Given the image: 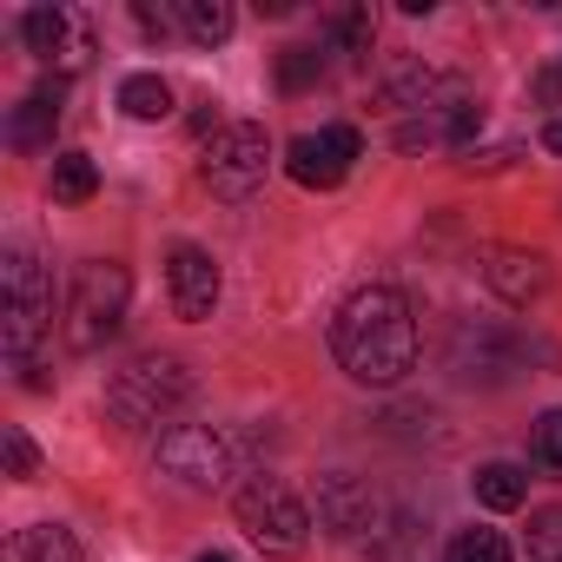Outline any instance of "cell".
Instances as JSON below:
<instances>
[{
  "mask_svg": "<svg viewBox=\"0 0 562 562\" xmlns=\"http://www.w3.org/2000/svg\"><path fill=\"white\" fill-rule=\"evenodd\" d=\"M331 351L345 364V378L391 391L417 371V312L397 285H364L345 299V312L331 318Z\"/></svg>",
  "mask_w": 562,
  "mask_h": 562,
  "instance_id": "cell-1",
  "label": "cell"
},
{
  "mask_svg": "<svg viewBox=\"0 0 562 562\" xmlns=\"http://www.w3.org/2000/svg\"><path fill=\"white\" fill-rule=\"evenodd\" d=\"M47 331H54V278L41 271L34 251H8L0 258V351L27 371Z\"/></svg>",
  "mask_w": 562,
  "mask_h": 562,
  "instance_id": "cell-2",
  "label": "cell"
},
{
  "mask_svg": "<svg viewBox=\"0 0 562 562\" xmlns=\"http://www.w3.org/2000/svg\"><path fill=\"white\" fill-rule=\"evenodd\" d=\"M186 397H192V371H186L179 358H166V351H146V358H133L126 371H113V384H106V417H113L120 430H146V424H166Z\"/></svg>",
  "mask_w": 562,
  "mask_h": 562,
  "instance_id": "cell-3",
  "label": "cell"
},
{
  "mask_svg": "<svg viewBox=\"0 0 562 562\" xmlns=\"http://www.w3.org/2000/svg\"><path fill=\"white\" fill-rule=\"evenodd\" d=\"M126 299H133V271L120 258H87L74 271V292H67V345L74 351H100L106 338H120Z\"/></svg>",
  "mask_w": 562,
  "mask_h": 562,
  "instance_id": "cell-4",
  "label": "cell"
},
{
  "mask_svg": "<svg viewBox=\"0 0 562 562\" xmlns=\"http://www.w3.org/2000/svg\"><path fill=\"white\" fill-rule=\"evenodd\" d=\"M153 463H159V476H172L179 490L212 496V490H225V483H232L238 450H232V437H225L218 424H172V430H159Z\"/></svg>",
  "mask_w": 562,
  "mask_h": 562,
  "instance_id": "cell-5",
  "label": "cell"
},
{
  "mask_svg": "<svg viewBox=\"0 0 562 562\" xmlns=\"http://www.w3.org/2000/svg\"><path fill=\"white\" fill-rule=\"evenodd\" d=\"M232 509H238V529L265 549V555H299L305 542H312V509L278 483V476H245L238 483V496H232Z\"/></svg>",
  "mask_w": 562,
  "mask_h": 562,
  "instance_id": "cell-6",
  "label": "cell"
},
{
  "mask_svg": "<svg viewBox=\"0 0 562 562\" xmlns=\"http://www.w3.org/2000/svg\"><path fill=\"white\" fill-rule=\"evenodd\" d=\"M271 172V139L265 126L251 120H232L205 139V159H199V179L212 186V199H251Z\"/></svg>",
  "mask_w": 562,
  "mask_h": 562,
  "instance_id": "cell-7",
  "label": "cell"
},
{
  "mask_svg": "<svg viewBox=\"0 0 562 562\" xmlns=\"http://www.w3.org/2000/svg\"><path fill=\"white\" fill-rule=\"evenodd\" d=\"M522 364H529V345L516 325H496V318H457L450 325V371L463 384H509Z\"/></svg>",
  "mask_w": 562,
  "mask_h": 562,
  "instance_id": "cell-8",
  "label": "cell"
},
{
  "mask_svg": "<svg viewBox=\"0 0 562 562\" xmlns=\"http://www.w3.org/2000/svg\"><path fill=\"white\" fill-rule=\"evenodd\" d=\"M378 100H384V113H424V120H443V113L470 106V87H463L457 74H443V67L404 60V67H391V74H384Z\"/></svg>",
  "mask_w": 562,
  "mask_h": 562,
  "instance_id": "cell-9",
  "label": "cell"
},
{
  "mask_svg": "<svg viewBox=\"0 0 562 562\" xmlns=\"http://www.w3.org/2000/svg\"><path fill=\"white\" fill-rule=\"evenodd\" d=\"M351 159H364V139H358V126H318V133H299V139L285 146V172H292L299 186H312V192H331V186H345Z\"/></svg>",
  "mask_w": 562,
  "mask_h": 562,
  "instance_id": "cell-10",
  "label": "cell"
},
{
  "mask_svg": "<svg viewBox=\"0 0 562 562\" xmlns=\"http://www.w3.org/2000/svg\"><path fill=\"white\" fill-rule=\"evenodd\" d=\"M384 516H391V509H384V496H378L371 483H358V476H345V470L318 483V529H331L338 542H364V536L378 542V536H384Z\"/></svg>",
  "mask_w": 562,
  "mask_h": 562,
  "instance_id": "cell-11",
  "label": "cell"
},
{
  "mask_svg": "<svg viewBox=\"0 0 562 562\" xmlns=\"http://www.w3.org/2000/svg\"><path fill=\"white\" fill-rule=\"evenodd\" d=\"M166 299H172V318H186V325L212 318V305H218V265H212V251L172 245V258H166Z\"/></svg>",
  "mask_w": 562,
  "mask_h": 562,
  "instance_id": "cell-12",
  "label": "cell"
},
{
  "mask_svg": "<svg viewBox=\"0 0 562 562\" xmlns=\"http://www.w3.org/2000/svg\"><path fill=\"white\" fill-rule=\"evenodd\" d=\"M21 34H27V47H34L41 60H60V67H80V60L93 54L87 27H80V21H74L67 8H27Z\"/></svg>",
  "mask_w": 562,
  "mask_h": 562,
  "instance_id": "cell-13",
  "label": "cell"
},
{
  "mask_svg": "<svg viewBox=\"0 0 562 562\" xmlns=\"http://www.w3.org/2000/svg\"><path fill=\"white\" fill-rule=\"evenodd\" d=\"M483 278H490V292H496L503 305H529V299H542V292H549V265H542L536 251H516V245L490 251Z\"/></svg>",
  "mask_w": 562,
  "mask_h": 562,
  "instance_id": "cell-14",
  "label": "cell"
},
{
  "mask_svg": "<svg viewBox=\"0 0 562 562\" xmlns=\"http://www.w3.org/2000/svg\"><path fill=\"white\" fill-rule=\"evenodd\" d=\"M60 93H67V80H54V87L27 93V100L8 113V139H14L21 153H41V146H54V126H60Z\"/></svg>",
  "mask_w": 562,
  "mask_h": 562,
  "instance_id": "cell-15",
  "label": "cell"
},
{
  "mask_svg": "<svg viewBox=\"0 0 562 562\" xmlns=\"http://www.w3.org/2000/svg\"><path fill=\"white\" fill-rule=\"evenodd\" d=\"M199 47H218V41H232V27H238V14L225 8V0H179V14H172Z\"/></svg>",
  "mask_w": 562,
  "mask_h": 562,
  "instance_id": "cell-16",
  "label": "cell"
},
{
  "mask_svg": "<svg viewBox=\"0 0 562 562\" xmlns=\"http://www.w3.org/2000/svg\"><path fill=\"white\" fill-rule=\"evenodd\" d=\"M470 490H476V503H483V509H522V496H529V476H522L516 463H483Z\"/></svg>",
  "mask_w": 562,
  "mask_h": 562,
  "instance_id": "cell-17",
  "label": "cell"
},
{
  "mask_svg": "<svg viewBox=\"0 0 562 562\" xmlns=\"http://www.w3.org/2000/svg\"><path fill=\"white\" fill-rule=\"evenodd\" d=\"M93 192H100V166L87 153H60L54 159V199L60 205H87Z\"/></svg>",
  "mask_w": 562,
  "mask_h": 562,
  "instance_id": "cell-18",
  "label": "cell"
},
{
  "mask_svg": "<svg viewBox=\"0 0 562 562\" xmlns=\"http://www.w3.org/2000/svg\"><path fill=\"white\" fill-rule=\"evenodd\" d=\"M120 106H126L133 120H166V113H172V87H166L159 74H133V80L120 87Z\"/></svg>",
  "mask_w": 562,
  "mask_h": 562,
  "instance_id": "cell-19",
  "label": "cell"
},
{
  "mask_svg": "<svg viewBox=\"0 0 562 562\" xmlns=\"http://www.w3.org/2000/svg\"><path fill=\"white\" fill-rule=\"evenodd\" d=\"M21 542H27V562H80V542L67 522H34L21 529Z\"/></svg>",
  "mask_w": 562,
  "mask_h": 562,
  "instance_id": "cell-20",
  "label": "cell"
},
{
  "mask_svg": "<svg viewBox=\"0 0 562 562\" xmlns=\"http://www.w3.org/2000/svg\"><path fill=\"white\" fill-rule=\"evenodd\" d=\"M443 562H516V555H509L503 529H457L450 549H443Z\"/></svg>",
  "mask_w": 562,
  "mask_h": 562,
  "instance_id": "cell-21",
  "label": "cell"
},
{
  "mask_svg": "<svg viewBox=\"0 0 562 562\" xmlns=\"http://www.w3.org/2000/svg\"><path fill=\"white\" fill-rule=\"evenodd\" d=\"M331 34H338V47H345L351 60H364L371 41H378V14H371V8H338V14H331Z\"/></svg>",
  "mask_w": 562,
  "mask_h": 562,
  "instance_id": "cell-22",
  "label": "cell"
},
{
  "mask_svg": "<svg viewBox=\"0 0 562 562\" xmlns=\"http://www.w3.org/2000/svg\"><path fill=\"white\" fill-rule=\"evenodd\" d=\"M529 457H536L549 476H562V411H542V417H536V430H529Z\"/></svg>",
  "mask_w": 562,
  "mask_h": 562,
  "instance_id": "cell-23",
  "label": "cell"
},
{
  "mask_svg": "<svg viewBox=\"0 0 562 562\" xmlns=\"http://www.w3.org/2000/svg\"><path fill=\"white\" fill-rule=\"evenodd\" d=\"M529 562H562V509L529 516Z\"/></svg>",
  "mask_w": 562,
  "mask_h": 562,
  "instance_id": "cell-24",
  "label": "cell"
},
{
  "mask_svg": "<svg viewBox=\"0 0 562 562\" xmlns=\"http://www.w3.org/2000/svg\"><path fill=\"white\" fill-rule=\"evenodd\" d=\"M0 450H8V476H14V483H34V476H41V450L27 443V430H21V424L0 430Z\"/></svg>",
  "mask_w": 562,
  "mask_h": 562,
  "instance_id": "cell-25",
  "label": "cell"
},
{
  "mask_svg": "<svg viewBox=\"0 0 562 562\" xmlns=\"http://www.w3.org/2000/svg\"><path fill=\"white\" fill-rule=\"evenodd\" d=\"M318 74H325V60L312 47H285V54H278V80H285V93H305Z\"/></svg>",
  "mask_w": 562,
  "mask_h": 562,
  "instance_id": "cell-26",
  "label": "cell"
},
{
  "mask_svg": "<svg viewBox=\"0 0 562 562\" xmlns=\"http://www.w3.org/2000/svg\"><path fill=\"white\" fill-rule=\"evenodd\" d=\"M536 100H549V106L562 100V67H549V74H536Z\"/></svg>",
  "mask_w": 562,
  "mask_h": 562,
  "instance_id": "cell-27",
  "label": "cell"
},
{
  "mask_svg": "<svg viewBox=\"0 0 562 562\" xmlns=\"http://www.w3.org/2000/svg\"><path fill=\"white\" fill-rule=\"evenodd\" d=\"M139 27H146V34H172V14H159V8H139Z\"/></svg>",
  "mask_w": 562,
  "mask_h": 562,
  "instance_id": "cell-28",
  "label": "cell"
},
{
  "mask_svg": "<svg viewBox=\"0 0 562 562\" xmlns=\"http://www.w3.org/2000/svg\"><path fill=\"white\" fill-rule=\"evenodd\" d=\"M0 562H27V542H21V536H8V549H0Z\"/></svg>",
  "mask_w": 562,
  "mask_h": 562,
  "instance_id": "cell-29",
  "label": "cell"
},
{
  "mask_svg": "<svg viewBox=\"0 0 562 562\" xmlns=\"http://www.w3.org/2000/svg\"><path fill=\"white\" fill-rule=\"evenodd\" d=\"M542 146H549V153H562V120H555V126L542 133Z\"/></svg>",
  "mask_w": 562,
  "mask_h": 562,
  "instance_id": "cell-30",
  "label": "cell"
},
{
  "mask_svg": "<svg viewBox=\"0 0 562 562\" xmlns=\"http://www.w3.org/2000/svg\"><path fill=\"white\" fill-rule=\"evenodd\" d=\"M199 562H232V555H218V549H212V555H199Z\"/></svg>",
  "mask_w": 562,
  "mask_h": 562,
  "instance_id": "cell-31",
  "label": "cell"
}]
</instances>
